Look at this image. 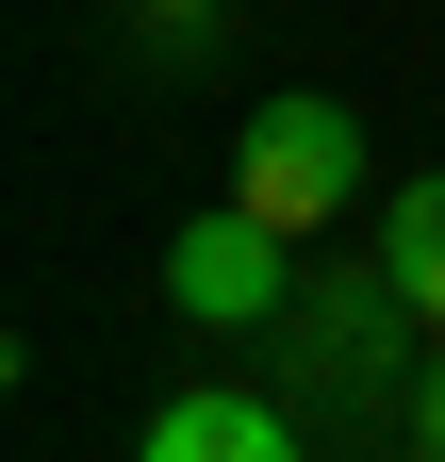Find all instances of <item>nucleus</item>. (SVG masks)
<instances>
[{"instance_id": "5", "label": "nucleus", "mask_w": 445, "mask_h": 462, "mask_svg": "<svg viewBox=\"0 0 445 462\" xmlns=\"http://www.w3.org/2000/svg\"><path fill=\"white\" fill-rule=\"evenodd\" d=\"M413 430H429V462H445V364H429V396H413Z\"/></svg>"}, {"instance_id": "2", "label": "nucleus", "mask_w": 445, "mask_h": 462, "mask_svg": "<svg viewBox=\"0 0 445 462\" xmlns=\"http://www.w3.org/2000/svg\"><path fill=\"white\" fill-rule=\"evenodd\" d=\"M165 298H182L198 330H264L297 298V231H264L248 199L232 215H182V248H165Z\"/></svg>"}, {"instance_id": "6", "label": "nucleus", "mask_w": 445, "mask_h": 462, "mask_svg": "<svg viewBox=\"0 0 445 462\" xmlns=\"http://www.w3.org/2000/svg\"><path fill=\"white\" fill-rule=\"evenodd\" d=\"M149 17H214V0H149Z\"/></svg>"}, {"instance_id": "1", "label": "nucleus", "mask_w": 445, "mask_h": 462, "mask_svg": "<svg viewBox=\"0 0 445 462\" xmlns=\"http://www.w3.org/2000/svg\"><path fill=\"white\" fill-rule=\"evenodd\" d=\"M232 199L264 231H330V215H363V116L347 99H248V133H232Z\"/></svg>"}, {"instance_id": "4", "label": "nucleus", "mask_w": 445, "mask_h": 462, "mask_svg": "<svg viewBox=\"0 0 445 462\" xmlns=\"http://www.w3.org/2000/svg\"><path fill=\"white\" fill-rule=\"evenodd\" d=\"M379 281H396V298H413V314L445 330V165L379 199Z\"/></svg>"}, {"instance_id": "3", "label": "nucleus", "mask_w": 445, "mask_h": 462, "mask_svg": "<svg viewBox=\"0 0 445 462\" xmlns=\"http://www.w3.org/2000/svg\"><path fill=\"white\" fill-rule=\"evenodd\" d=\"M132 462H297V430L264 413V396H232V380H214V396H165Z\"/></svg>"}]
</instances>
